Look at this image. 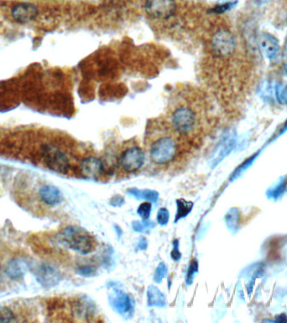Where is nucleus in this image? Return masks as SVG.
Wrapping results in <instances>:
<instances>
[{"instance_id":"obj_12","label":"nucleus","mask_w":287,"mask_h":323,"mask_svg":"<svg viewBox=\"0 0 287 323\" xmlns=\"http://www.w3.org/2000/svg\"><path fill=\"white\" fill-rule=\"evenodd\" d=\"M259 47L269 60L276 59L280 53V46L278 40L269 33H262L259 39Z\"/></svg>"},{"instance_id":"obj_24","label":"nucleus","mask_w":287,"mask_h":323,"mask_svg":"<svg viewBox=\"0 0 287 323\" xmlns=\"http://www.w3.org/2000/svg\"><path fill=\"white\" fill-rule=\"evenodd\" d=\"M169 219H170V213L167 209L164 208V207L160 208L159 211L157 212V217H156L157 223L161 226L167 225Z\"/></svg>"},{"instance_id":"obj_31","label":"nucleus","mask_w":287,"mask_h":323,"mask_svg":"<svg viewBox=\"0 0 287 323\" xmlns=\"http://www.w3.org/2000/svg\"><path fill=\"white\" fill-rule=\"evenodd\" d=\"M284 184L280 185L278 186V187H277V188H276V189L274 190V191H272L271 195H272L273 197L279 196L280 194H282V192H283V190H284Z\"/></svg>"},{"instance_id":"obj_9","label":"nucleus","mask_w":287,"mask_h":323,"mask_svg":"<svg viewBox=\"0 0 287 323\" xmlns=\"http://www.w3.org/2000/svg\"><path fill=\"white\" fill-rule=\"evenodd\" d=\"M36 278L41 285L45 289H50L59 284L62 279V274L51 264H41L36 270Z\"/></svg>"},{"instance_id":"obj_25","label":"nucleus","mask_w":287,"mask_h":323,"mask_svg":"<svg viewBox=\"0 0 287 323\" xmlns=\"http://www.w3.org/2000/svg\"><path fill=\"white\" fill-rule=\"evenodd\" d=\"M77 273L79 276L88 278V277H93V276H96L97 270L92 265H84V266L79 268Z\"/></svg>"},{"instance_id":"obj_30","label":"nucleus","mask_w":287,"mask_h":323,"mask_svg":"<svg viewBox=\"0 0 287 323\" xmlns=\"http://www.w3.org/2000/svg\"><path fill=\"white\" fill-rule=\"evenodd\" d=\"M137 247H138V248H139L140 250H145V249H146L148 247L147 239L145 238V237H144V236L140 237V240H139V242H138V245H137Z\"/></svg>"},{"instance_id":"obj_26","label":"nucleus","mask_w":287,"mask_h":323,"mask_svg":"<svg viewBox=\"0 0 287 323\" xmlns=\"http://www.w3.org/2000/svg\"><path fill=\"white\" fill-rule=\"evenodd\" d=\"M198 272V262L197 259H193L190 264L189 269L187 271V283L191 284L193 283V278L196 273Z\"/></svg>"},{"instance_id":"obj_19","label":"nucleus","mask_w":287,"mask_h":323,"mask_svg":"<svg viewBox=\"0 0 287 323\" xmlns=\"http://www.w3.org/2000/svg\"><path fill=\"white\" fill-rule=\"evenodd\" d=\"M237 0H229L223 3H218L217 5L212 8L211 11L213 12L214 14H221L229 11L230 9H233L234 6L237 4Z\"/></svg>"},{"instance_id":"obj_1","label":"nucleus","mask_w":287,"mask_h":323,"mask_svg":"<svg viewBox=\"0 0 287 323\" xmlns=\"http://www.w3.org/2000/svg\"><path fill=\"white\" fill-rule=\"evenodd\" d=\"M201 103L195 96L179 94L171 102L168 113V123L179 136L193 134L201 126Z\"/></svg>"},{"instance_id":"obj_15","label":"nucleus","mask_w":287,"mask_h":323,"mask_svg":"<svg viewBox=\"0 0 287 323\" xmlns=\"http://www.w3.org/2000/svg\"><path fill=\"white\" fill-rule=\"evenodd\" d=\"M147 304L152 307H164L166 305V298L159 288L150 285L147 289Z\"/></svg>"},{"instance_id":"obj_33","label":"nucleus","mask_w":287,"mask_h":323,"mask_svg":"<svg viewBox=\"0 0 287 323\" xmlns=\"http://www.w3.org/2000/svg\"><path fill=\"white\" fill-rule=\"evenodd\" d=\"M254 1H255V3H256L257 4L261 5V4H265V3L270 2L271 0H254Z\"/></svg>"},{"instance_id":"obj_7","label":"nucleus","mask_w":287,"mask_h":323,"mask_svg":"<svg viewBox=\"0 0 287 323\" xmlns=\"http://www.w3.org/2000/svg\"><path fill=\"white\" fill-rule=\"evenodd\" d=\"M145 160V152L142 148L138 146H130L124 149L121 153L120 166L126 173L133 174L142 168Z\"/></svg>"},{"instance_id":"obj_20","label":"nucleus","mask_w":287,"mask_h":323,"mask_svg":"<svg viewBox=\"0 0 287 323\" xmlns=\"http://www.w3.org/2000/svg\"><path fill=\"white\" fill-rule=\"evenodd\" d=\"M276 97L280 104L287 105V85L279 84L276 85Z\"/></svg>"},{"instance_id":"obj_8","label":"nucleus","mask_w":287,"mask_h":323,"mask_svg":"<svg viewBox=\"0 0 287 323\" xmlns=\"http://www.w3.org/2000/svg\"><path fill=\"white\" fill-rule=\"evenodd\" d=\"M109 301L112 308L122 317H130L134 312V304L132 299L122 289L113 288L109 295Z\"/></svg>"},{"instance_id":"obj_17","label":"nucleus","mask_w":287,"mask_h":323,"mask_svg":"<svg viewBox=\"0 0 287 323\" xmlns=\"http://www.w3.org/2000/svg\"><path fill=\"white\" fill-rule=\"evenodd\" d=\"M176 213L174 220L175 223L182 218L187 217L191 213V211H193V205H194L192 201H187L184 199H178L176 200Z\"/></svg>"},{"instance_id":"obj_27","label":"nucleus","mask_w":287,"mask_h":323,"mask_svg":"<svg viewBox=\"0 0 287 323\" xmlns=\"http://www.w3.org/2000/svg\"><path fill=\"white\" fill-rule=\"evenodd\" d=\"M173 248L170 252V257L175 262H177L181 259V253L179 249V240H175L173 242Z\"/></svg>"},{"instance_id":"obj_23","label":"nucleus","mask_w":287,"mask_h":323,"mask_svg":"<svg viewBox=\"0 0 287 323\" xmlns=\"http://www.w3.org/2000/svg\"><path fill=\"white\" fill-rule=\"evenodd\" d=\"M151 208H152V205L151 202H143L139 205V207L137 209V214L140 216L143 220H147L151 213Z\"/></svg>"},{"instance_id":"obj_29","label":"nucleus","mask_w":287,"mask_h":323,"mask_svg":"<svg viewBox=\"0 0 287 323\" xmlns=\"http://www.w3.org/2000/svg\"><path fill=\"white\" fill-rule=\"evenodd\" d=\"M257 157V154L254 155V156H252L250 158H248V160H246L245 163H243L241 166L238 168L237 170L235 171L234 175H233V177H236L238 175H240V173L245 170V169H248V167L250 165L251 163H253V161L255 159V157Z\"/></svg>"},{"instance_id":"obj_11","label":"nucleus","mask_w":287,"mask_h":323,"mask_svg":"<svg viewBox=\"0 0 287 323\" xmlns=\"http://www.w3.org/2000/svg\"><path fill=\"white\" fill-rule=\"evenodd\" d=\"M39 9L37 5L31 3H20L11 9L13 20L20 24H26L37 19Z\"/></svg>"},{"instance_id":"obj_16","label":"nucleus","mask_w":287,"mask_h":323,"mask_svg":"<svg viewBox=\"0 0 287 323\" xmlns=\"http://www.w3.org/2000/svg\"><path fill=\"white\" fill-rule=\"evenodd\" d=\"M127 192L139 200H147L151 203H156L159 198V193L151 189H139V188H129Z\"/></svg>"},{"instance_id":"obj_3","label":"nucleus","mask_w":287,"mask_h":323,"mask_svg":"<svg viewBox=\"0 0 287 323\" xmlns=\"http://www.w3.org/2000/svg\"><path fill=\"white\" fill-rule=\"evenodd\" d=\"M60 236L68 248L82 255L92 253L94 249V239L81 227L68 226L63 229Z\"/></svg>"},{"instance_id":"obj_4","label":"nucleus","mask_w":287,"mask_h":323,"mask_svg":"<svg viewBox=\"0 0 287 323\" xmlns=\"http://www.w3.org/2000/svg\"><path fill=\"white\" fill-rule=\"evenodd\" d=\"M42 157L45 165L52 171L67 175L71 168L70 160L62 149L51 143L43 144L41 146Z\"/></svg>"},{"instance_id":"obj_21","label":"nucleus","mask_w":287,"mask_h":323,"mask_svg":"<svg viewBox=\"0 0 287 323\" xmlns=\"http://www.w3.org/2000/svg\"><path fill=\"white\" fill-rule=\"evenodd\" d=\"M167 275V268L164 263L162 262L158 264V266L156 268L155 274H154V281L157 283V284H161L163 278Z\"/></svg>"},{"instance_id":"obj_5","label":"nucleus","mask_w":287,"mask_h":323,"mask_svg":"<svg viewBox=\"0 0 287 323\" xmlns=\"http://www.w3.org/2000/svg\"><path fill=\"white\" fill-rule=\"evenodd\" d=\"M145 11L149 17L156 20H167L176 13V0H145Z\"/></svg>"},{"instance_id":"obj_10","label":"nucleus","mask_w":287,"mask_h":323,"mask_svg":"<svg viewBox=\"0 0 287 323\" xmlns=\"http://www.w3.org/2000/svg\"><path fill=\"white\" fill-rule=\"evenodd\" d=\"M103 161L96 157L84 158L79 167L82 176L86 180H98L103 175Z\"/></svg>"},{"instance_id":"obj_2","label":"nucleus","mask_w":287,"mask_h":323,"mask_svg":"<svg viewBox=\"0 0 287 323\" xmlns=\"http://www.w3.org/2000/svg\"><path fill=\"white\" fill-rule=\"evenodd\" d=\"M150 157L156 165H166L176 158L179 152L176 133L168 121H154L151 123Z\"/></svg>"},{"instance_id":"obj_28","label":"nucleus","mask_w":287,"mask_h":323,"mask_svg":"<svg viewBox=\"0 0 287 323\" xmlns=\"http://www.w3.org/2000/svg\"><path fill=\"white\" fill-rule=\"evenodd\" d=\"M109 204L114 207H121L124 204V198L120 194H116L110 199Z\"/></svg>"},{"instance_id":"obj_14","label":"nucleus","mask_w":287,"mask_h":323,"mask_svg":"<svg viewBox=\"0 0 287 323\" xmlns=\"http://www.w3.org/2000/svg\"><path fill=\"white\" fill-rule=\"evenodd\" d=\"M39 196L42 202L50 206L58 205L62 200V193L53 185L42 186L40 188Z\"/></svg>"},{"instance_id":"obj_22","label":"nucleus","mask_w":287,"mask_h":323,"mask_svg":"<svg viewBox=\"0 0 287 323\" xmlns=\"http://www.w3.org/2000/svg\"><path fill=\"white\" fill-rule=\"evenodd\" d=\"M15 321V316L11 310L6 306H0V323H12Z\"/></svg>"},{"instance_id":"obj_6","label":"nucleus","mask_w":287,"mask_h":323,"mask_svg":"<svg viewBox=\"0 0 287 323\" xmlns=\"http://www.w3.org/2000/svg\"><path fill=\"white\" fill-rule=\"evenodd\" d=\"M211 45L217 56L228 57L234 53L236 43L234 35L229 30L219 29L212 36Z\"/></svg>"},{"instance_id":"obj_13","label":"nucleus","mask_w":287,"mask_h":323,"mask_svg":"<svg viewBox=\"0 0 287 323\" xmlns=\"http://www.w3.org/2000/svg\"><path fill=\"white\" fill-rule=\"evenodd\" d=\"M28 270V262L23 259H14L8 263L6 268V273L11 279L19 280L25 277Z\"/></svg>"},{"instance_id":"obj_32","label":"nucleus","mask_w":287,"mask_h":323,"mask_svg":"<svg viewBox=\"0 0 287 323\" xmlns=\"http://www.w3.org/2000/svg\"><path fill=\"white\" fill-rule=\"evenodd\" d=\"M276 322L277 323H287V316L285 314L280 315L277 317V319H276Z\"/></svg>"},{"instance_id":"obj_18","label":"nucleus","mask_w":287,"mask_h":323,"mask_svg":"<svg viewBox=\"0 0 287 323\" xmlns=\"http://www.w3.org/2000/svg\"><path fill=\"white\" fill-rule=\"evenodd\" d=\"M131 226L134 231L140 232V233H145L155 228V223L153 222L143 220V222L134 221L132 222Z\"/></svg>"},{"instance_id":"obj_34","label":"nucleus","mask_w":287,"mask_h":323,"mask_svg":"<svg viewBox=\"0 0 287 323\" xmlns=\"http://www.w3.org/2000/svg\"><path fill=\"white\" fill-rule=\"evenodd\" d=\"M283 128H284V129H283V132H284V131H286V130L287 129V122H286V124H285V126L284 127H283Z\"/></svg>"}]
</instances>
